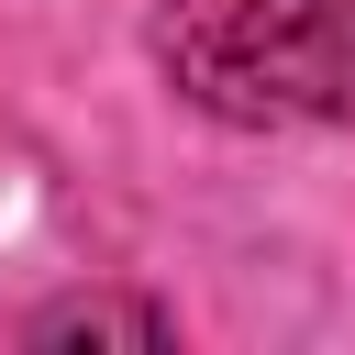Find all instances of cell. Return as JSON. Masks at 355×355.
<instances>
[{"instance_id":"cell-1","label":"cell","mask_w":355,"mask_h":355,"mask_svg":"<svg viewBox=\"0 0 355 355\" xmlns=\"http://www.w3.org/2000/svg\"><path fill=\"white\" fill-rule=\"evenodd\" d=\"M155 67L233 133H311L355 100V0H155Z\"/></svg>"},{"instance_id":"cell-2","label":"cell","mask_w":355,"mask_h":355,"mask_svg":"<svg viewBox=\"0 0 355 355\" xmlns=\"http://www.w3.org/2000/svg\"><path fill=\"white\" fill-rule=\"evenodd\" d=\"M33 333H44V344H78V333H122V344H166V311H111V300H78V311H44Z\"/></svg>"}]
</instances>
